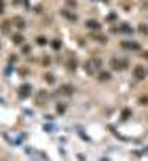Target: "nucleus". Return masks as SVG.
I'll use <instances>...</instances> for the list:
<instances>
[{"label": "nucleus", "instance_id": "3", "mask_svg": "<svg viewBox=\"0 0 148 161\" xmlns=\"http://www.w3.org/2000/svg\"><path fill=\"white\" fill-rule=\"evenodd\" d=\"M61 91H63L65 95H71V93H72V89H71V85H63V89H61Z\"/></svg>", "mask_w": 148, "mask_h": 161}, {"label": "nucleus", "instance_id": "6", "mask_svg": "<svg viewBox=\"0 0 148 161\" xmlns=\"http://www.w3.org/2000/svg\"><path fill=\"white\" fill-rule=\"evenodd\" d=\"M52 46H54V48H59L61 43H59V41H54V45H52Z\"/></svg>", "mask_w": 148, "mask_h": 161}, {"label": "nucleus", "instance_id": "5", "mask_svg": "<svg viewBox=\"0 0 148 161\" xmlns=\"http://www.w3.org/2000/svg\"><path fill=\"white\" fill-rule=\"evenodd\" d=\"M130 115H131V111H130V109H124V111H122V119H128Z\"/></svg>", "mask_w": 148, "mask_h": 161}, {"label": "nucleus", "instance_id": "7", "mask_svg": "<svg viewBox=\"0 0 148 161\" xmlns=\"http://www.w3.org/2000/svg\"><path fill=\"white\" fill-rule=\"evenodd\" d=\"M143 33H148V26H143Z\"/></svg>", "mask_w": 148, "mask_h": 161}, {"label": "nucleus", "instance_id": "4", "mask_svg": "<svg viewBox=\"0 0 148 161\" xmlns=\"http://www.w3.org/2000/svg\"><path fill=\"white\" fill-rule=\"evenodd\" d=\"M87 26H91L93 30H96V28H98V22H95V21H87Z\"/></svg>", "mask_w": 148, "mask_h": 161}, {"label": "nucleus", "instance_id": "2", "mask_svg": "<svg viewBox=\"0 0 148 161\" xmlns=\"http://www.w3.org/2000/svg\"><path fill=\"white\" fill-rule=\"evenodd\" d=\"M135 78H139V80L145 78V69L143 67H135Z\"/></svg>", "mask_w": 148, "mask_h": 161}, {"label": "nucleus", "instance_id": "1", "mask_svg": "<svg viewBox=\"0 0 148 161\" xmlns=\"http://www.w3.org/2000/svg\"><path fill=\"white\" fill-rule=\"evenodd\" d=\"M30 93H32V85H28V84L21 85V89H19V96H21V98L30 96Z\"/></svg>", "mask_w": 148, "mask_h": 161}]
</instances>
